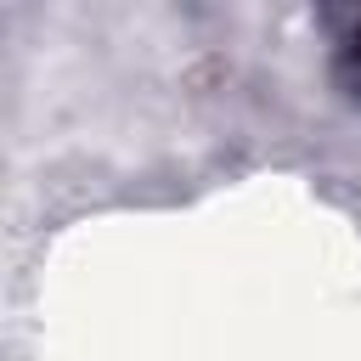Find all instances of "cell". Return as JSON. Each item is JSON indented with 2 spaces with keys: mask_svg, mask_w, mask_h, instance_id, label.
<instances>
[{
  "mask_svg": "<svg viewBox=\"0 0 361 361\" xmlns=\"http://www.w3.org/2000/svg\"><path fill=\"white\" fill-rule=\"evenodd\" d=\"M338 85L361 102V17L350 23V34L338 39Z\"/></svg>",
  "mask_w": 361,
  "mask_h": 361,
  "instance_id": "1",
  "label": "cell"
}]
</instances>
